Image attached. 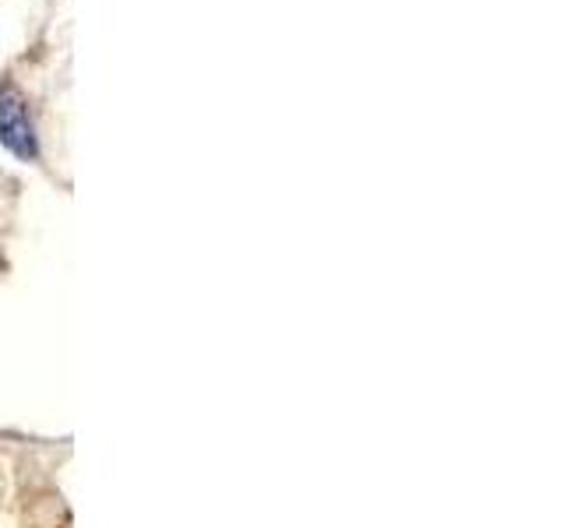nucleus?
<instances>
[{"label": "nucleus", "instance_id": "1", "mask_svg": "<svg viewBox=\"0 0 564 528\" xmlns=\"http://www.w3.org/2000/svg\"><path fill=\"white\" fill-rule=\"evenodd\" d=\"M0 141H4L18 158H25V163L40 155L32 120H29V106L14 85H0Z\"/></svg>", "mask_w": 564, "mask_h": 528}]
</instances>
